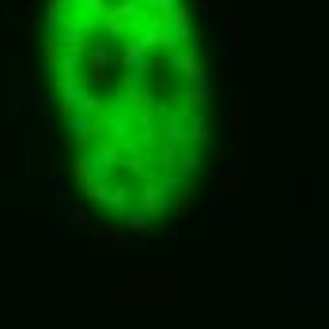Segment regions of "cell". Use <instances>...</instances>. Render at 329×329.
Here are the masks:
<instances>
[{
	"label": "cell",
	"instance_id": "1",
	"mask_svg": "<svg viewBox=\"0 0 329 329\" xmlns=\"http://www.w3.org/2000/svg\"><path fill=\"white\" fill-rule=\"evenodd\" d=\"M68 223H72V227H84V223H87V212H84V208H72V216H68Z\"/></svg>",
	"mask_w": 329,
	"mask_h": 329
}]
</instances>
